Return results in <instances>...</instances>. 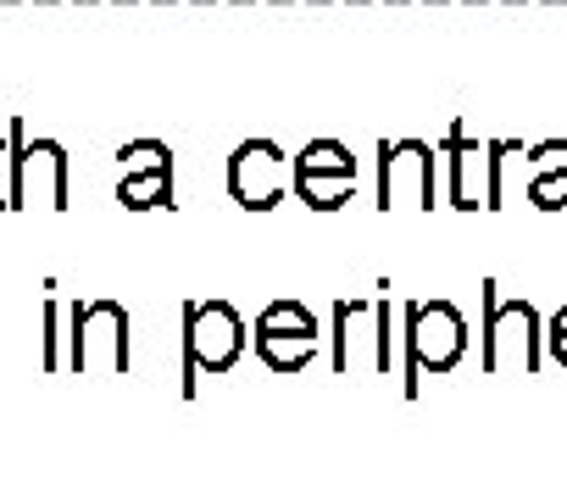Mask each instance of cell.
<instances>
[{
    "label": "cell",
    "mask_w": 567,
    "mask_h": 500,
    "mask_svg": "<svg viewBox=\"0 0 567 500\" xmlns=\"http://www.w3.org/2000/svg\"><path fill=\"white\" fill-rule=\"evenodd\" d=\"M245 340H250V329L228 301H200V306L189 301L184 306V378H189L184 395H195V367L200 373H228L239 362Z\"/></svg>",
    "instance_id": "1"
},
{
    "label": "cell",
    "mask_w": 567,
    "mask_h": 500,
    "mask_svg": "<svg viewBox=\"0 0 567 500\" xmlns=\"http://www.w3.org/2000/svg\"><path fill=\"white\" fill-rule=\"evenodd\" d=\"M406 356H412V389L417 395V367L423 373H451L467 356V317L451 301H412L406 306Z\"/></svg>",
    "instance_id": "2"
},
{
    "label": "cell",
    "mask_w": 567,
    "mask_h": 500,
    "mask_svg": "<svg viewBox=\"0 0 567 500\" xmlns=\"http://www.w3.org/2000/svg\"><path fill=\"white\" fill-rule=\"evenodd\" d=\"M73 373H128V312L123 301L73 306Z\"/></svg>",
    "instance_id": "3"
},
{
    "label": "cell",
    "mask_w": 567,
    "mask_h": 500,
    "mask_svg": "<svg viewBox=\"0 0 567 500\" xmlns=\"http://www.w3.org/2000/svg\"><path fill=\"white\" fill-rule=\"evenodd\" d=\"M284 189H296V156H284L272 139H239L228 156V195L245 211H272Z\"/></svg>",
    "instance_id": "4"
},
{
    "label": "cell",
    "mask_w": 567,
    "mask_h": 500,
    "mask_svg": "<svg viewBox=\"0 0 567 500\" xmlns=\"http://www.w3.org/2000/svg\"><path fill=\"white\" fill-rule=\"evenodd\" d=\"M506 340L523 345L528 373H539V362H545V329H539V312H534L528 301H506V306H501V284L484 279V373H501Z\"/></svg>",
    "instance_id": "5"
},
{
    "label": "cell",
    "mask_w": 567,
    "mask_h": 500,
    "mask_svg": "<svg viewBox=\"0 0 567 500\" xmlns=\"http://www.w3.org/2000/svg\"><path fill=\"white\" fill-rule=\"evenodd\" d=\"M256 351L272 373H301L318 351V317L301 306V301H272L261 317H256Z\"/></svg>",
    "instance_id": "6"
},
{
    "label": "cell",
    "mask_w": 567,
    "mask_h": 500,
    "mask_svg": "<svg viewBox=\"0 0 567 500\" xmlns=\"http://www.w3.org/2000/svg\"><path fill=\"white\" fill-rule=\"evenodd\" d=\"M357 189V156L340 139H312L296 156V195L312 211H340Z\"/></svg>",
    "instance_id": "7"
},
{
    "label": "cell",
    "mask_w": 567,
    "mask_h": 500,
    "mask_svg": "<svg viewBox=\"0 0 567 500\" xmlns=\"http://www.w3.org/2000/svg\"><path fill=\"white\" fill-rule=\"evenodd\" d=\"M51 206V211H68V150L56 139H34L23 145L18 156V206Z\"/></svg>",
    "instance_id": "8"
},
{
    "label": "cell",
    "mask_w": 567,
    "mask_h": 500,
    "mask_svg": "<svg viewBox=\"0 0 567 500\" xmlns=\"http://www.w3.org/2000/svg\"><path fill=\"white\" fill-rule=\"evenodd\" d=\"M401 173L412 178L423 206H434V156L423 139H384V156H379V206L384 211L401 200Z\"/></svg>",
    "instance_id": "9"
},
{
    "label": "cell",
    "mask_w": 567,
    "mask_h": 500,
    "mask_svg": "<svg viewBox=\"0 0 567 500\" xmlns=\"http://www.w3.org/2000/svg\"><path fill=\"white\" fill-rule=\"evenodd\" d=\"M117 200L128 211H167L173 206V173H123Z\"/></svg>",
    "instance_id": "10"
},
{
    "label": "cell",
    "mask_w": 567,
    "mask_h": 500,
    "mask_svg": "<svg viewBox=\"0 0 567 500\" xmlns=\"http://www.w3.org/2000/svg\"><path fill=\"white\" fill-rule=\"evenodd\" d=\"M18 156H23V117H12V134L0 145V211L18 206Z\"/></svg>",
    "instance_id": "11"
},
{
    "label": "cell",
    "mask_w": 567,
    "mask_h": 500,
    "mask_svg": "<svg viewBox=\"0 0 567 500\" xmlns=\"http://www.w3.org/2000/svg\"><path fill=\"white\" fill-rule=\"evenodd\" d=\"M117 162H123V173H173L162 139H128V145L117 150Z\"/></svg>",
    "instance_id": "12"
},
{
    "label": "cell",
    "mask_w": 567,
    "mask_h": 500,
    "mask_svg": "<svg viewBox=\"0 0 567 500\" xmlns=\"http://www.w3.org/2000/svg\"><path fill=\"white\" fill-rule=\"evenodd\" d=\"M467 156H473V139L462 128H451V206H473L467 200Z\"/></svg>",
    "instance_id": "13"
},
{
    "label": "cell",
    "mask_w": 567,
    "mask_h": 500,
    "mask_svg": "<svg viewBox=\"0 0 567 500\" xmlns=\"http://www.w3.org/2000/svg\"><path fill=\"white\" fill-rule=\"evenodd\" d=\"M528 195H534L539 211H561V206H567V173H539Z\"/></svg>",
    "instance_id": "14"
},
{
    "label": "cell",
    "mask_w": 567,
    "mask_h": 500,
    "mask_svg": "<svg viewBox=\"0 0 567 500\" xmlns=\"http://www.w3.org/2000/svg\"><path fill=\"white\" fill-rule=\"evenodd\" d=\"M534 162H539V173L550 167V173H567V139H545V145H534Z\"/></svg>",
    "instance_id": "15"
},
{
    "label": "cell",
    "mask_w": 567,
    "mask_h": 500,
    "mask_svg": "<svg viewBox=\"0 0 567 500\" xmlns=\"http://www.w3.org/2000/svg\"><path fill=\"white\" fill-rule=\"evenodd\" d=\"M45 367L51 373L62 367V351H56V301H45Z\"/></svg>",
    "instance_id": "16"
},
{
    "label": "cell",
    "mask_w": 567,
    "mask_h": 500,
    "mask_svg": "<svg viewBox=\"0 0 567 500\" xmlns=\"http://www.w3.org/2000/svg\"><path fill=\"white\" fill-rule=\"evenodd\" d=\"M550 356H556V362L567 367V306H561V312L550 317Z\"/></svg>",
    "instance_id": "17"
},
{
    "label": "cell",
    "mask_w": 567,
    "mask_h": 500,
    "mask_svg": "<svg viewBox=\"0 0 567 500\" xmlns=\"http://www.w3.org/2000/svg\"><path fill=\"white\" fill-rule=\"evenodd\" d=\"M384 323H390V306L379 301V329H384ZM373 362H379V367H390V340H384V334H379V351H373Z\"/></svg>",
    "instance_id": "18"
}]
</instances>
